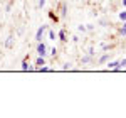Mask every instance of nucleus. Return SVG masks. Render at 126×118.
Returning <instances> with one entry per match:
<instances>
[{
	"mask_svg": "<svg viewBox=\"0 0 126 118\" xmlns=\"http://www.w3.org/2000/svg\"><path fill=\"white\" fill-rule=\"evenodd\" d=\"M37 52H39L40 56H44V54H46V46H44V44H39V46H37Z\"/></svg>",
	"mask_w": 126,
	"mask_h": 118,
	"instance_id": "obj_1",
	"label": "nucleus"
},
{
	"mask_svg": "<svg viewBox=\"0 0 126 118\" xmlns=\"http://www.w3.org/2000/svg\"><path fill=\"white\" fill-rule=\"evenodd\" d=\"M44 30H46V27L42 25V27H40V29L37 30V36H35V39H40V37H42V34H44Z\"/></svg>",
	"mask_w": 126,
	"mask_h": 118,
	"instance_id": "obj_2",
	"label": "nucleus"
},
{
	"mask_svg": "<svg viewBox=\"0 0 126 118\" xmlns=\"http://www.w3.org/2000/svg\"><path fill=\"white\" fill-rule=\"evenodd\" d=\"M108 68H119V62H118V61H114V62H109V64H108Z\"/></svg>",
	"mask_w": 126,
	"mask_h": 118,
	"instance_id": "obj_3",
	"label": "nucleus"
},
{
	"mask_svg": "<svg viewBox=\"0 0 126 118\" xmlns=\"http://www.w3.org/2000/svg\"><path fill=\"white\" fill-rule=\"evenodd\" d=\"M59 37H61L62 40H67V39H66V32H64V30H61V32H59Z\"/></svg>",
	"mask_w": 126,
	"mask_h": 118,
	"instance_id": "obj_4",
	"label": "nucleus"
},
{
	"mask_svg": "<svg viewBox=\"0 0 126 118\" xmlns=\"http://www.w3.org/2000/svg\"><path fill=\"white\" fill-rule=\"evenodd\" d=\"M12 39H14V37H9V39H7V42H5L7 47H12Z\"/></svg>",
	"mask_w": 126,
	"mask_h": 118,
	"instance_id": "obj_5",
	"label": "nucleus"
},
{
	"mask_svg": "<svg viewBox=\"0 0 126 118\" xmlns=\"http://www.w3.org/2000/svg\"><path fill=\"white\" fill-rule=\"evenodd\" d=\"M22 69H24V71H27V69H29V64H27V61H24V62H22Z\"/></svg>",
	"mask_w": 126,
	"mask_h": 118,
	"instance_id": "obj_6",
	"label": "nucleus"
},
{
	"mask_svg": "<svg viewBox=\"0 0 126 118\" xmlns=\"http://www.w3.org/2000/svg\"><path fill=\"white\" fill-rule=\"evenodd\" d=\"M37 66H44V59H42V58L37 59Z\"/></svg>",
	"mask_w": 126,
	"mask_h": 118,
	"instance_id": "obj_7",
	"label": "nucleus"
},
{
	"mask_svg": "<svg viewBox=\"0 0 126 118\" xmlns=\"http://www.w3.org/2000/svg\"><path fill=\"white\" fill-rule=\"evenodd\" d=\"M119 19H121V20H126V12H121V14H119Z\"/></svg>",
	"mask_w": 126,
	"mask_h": 118,
	"instance_id": "obj_8",
	"label": "nucleus"
},
{
	"mask_svg": "<svg viewBox=\"0 0 126 118\" xmlns=\"http://www.w3.org/2000/svg\"><path fill=\"white\" fill-rule=\"evenodd\" d=\"M121 34H126V20H125V25H123V29H121Z\"/></svg>",
	"mask_w": 126,
	"mask_h": 118,
	"instance_id": "obj_9",
	"label": "nucleus"
},
{
	"mask_svg": "<svg viewBox=\"0 0 126 118\" xmlns=\"http://www.w3.org/2000/svg\"><path fill=\"white\" fill-rule=\"evenodd\" d=\"M106 59H108V56H103V58L99 59V62H106Z\"/></svg>",
	"mask_w": 126,
	"mask_h": 118,
	"instance_id": "obj_10",
	"label": "nucleus"
},
{
	"mask_svg": "<svg viewBox=\"0 0 126 118\" xmlns=\"http://www.w3.org/2000/svg\"><path fill=\"white\" fill-rule=\"evenodd\" d=\"M119 66H123V68H125V66H126V59H123V61L119 62Z\"/></svg>",
	"mask_w": 126,
	"mask_h": 118,
	"instance_id": "obj_11",
	"label": "nucleus"
},
{
	"mask_svg": "<svg viewBox=\"0 0 126 118\" xmlns=\"http://www.w3.org/2000/svg\"><path fill=\"white\" fill-rule=\"evenodd\" d=\"M44 3H46V0H40V2H39V7H44Z\"/></svg>",
	"mask_w": 126,
	"mask_h": 118,
	"instance_id": "obj_12",
	"label": "nucleus"
},
{
	"mask_svg": "<svg viewBox=\"0 0 126 118\" xmlns=\"http://www.w3.org/2000/svg\"><path fill=\"white\" fill-rule=\"evenodd\" d=\"M123 5H126V0H123Z\"/></svg>",
	"mask_w": 126,
	"mask_h": 118,
	"instance_id": "obj_13",
	"label": "nucleus"
}]
</instances>
